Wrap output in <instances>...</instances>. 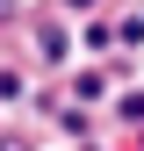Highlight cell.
<instances>
[{"instance_id":"6da1fadb","label":"cell","mask_w":144,"mask_h":151,"mask_svg":"<svg viewBox=\"0 0 144 151\" xmlns=\"http://www.w3.org/2000/svg\"><path fill=\"white\" fill-rule=\"evenodd\" d=\"M0 151H29V144H22V137H0Z\"/></svg>"}]
</instances>
